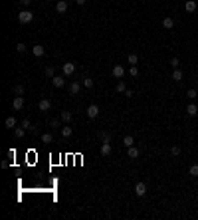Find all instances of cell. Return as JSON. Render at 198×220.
<instances>
[{
    "mask_svg": "<svg viewBox=\"0 0 198 220\" xmlns=\"http://www.w3.org/2000/svg\"><path fill=\"white\" fill-rule=\"evenodd\" d=\"M32 20H34V14L30 12V10H22V12L18 14V22H20V24H30Z\"/></svg>",
    "mask_w": 198,
    "mask_h": 220,
    "instance_id": "obj_1",
    "label": "cell"
},
{
    "mask_svg": "<svg viewBox=\"0 0 198 220\" xmlns=\"http://www.w3.org/2000/svg\"><path fill=\"white\" fill-rule=\"evenodd\" d=\"M111 73H113V77H117V80H123V75H125V67L117 64V66H113Z\"/></svg>",
    "mask_w": 198,
    "mask_h": 220,
    "instance_id": "obj_2",
    "label": "cell"
},
{
    "mask_svg": "<svg viewBox=\"0 0 198 220\" xmlns=\"http://www.w3.org/2000/svg\"><path fill=\"white\" fill-rule=\"evenodd\" d=\"M61 72H64V75H72V73L75 72V64H73V62H66V64L61 66Z\"/></svg>",
    "mask_w": 198,
    "mask_h": 220,
    "instance_id": "obj_3",
    "label": "cell"
},
{
    "mask_svg": "<svg viewBox=\"0 0 198 220\" xmlns=\"http://www.w3.org/2000/svg\"><path fill=\"white\" fill-rule=\"evenodd\" d=\"M135 194H137L139 198L147 194V185H145V182H137V185H135Z\"/></svg>",
    "mask_w": 198,
    "mask_h": 220,
    "instance_id": "obj_4",
    "label": "cell"
},
{
    "mask_svg": "<svg viewBox=\"0 0 198 220\" xmlns=\"http://www.w3.org/2000/svg\"><path fill=\"white\" fill-rule=\"evenodd\" d=\"M56 12L58 14H66L67 12V2L66 0H58V2H56Z\"/></svg>",
    "mask_w": 198,
    "mask_h": 220,
    "instance_id": "obj_5",
    "label": "cell"
},
{
    "mask_svg": "<svg viewBox=\"0 0 198 220\" xmlns=\"http://www.w3.org/2000/svg\"><path fill=\"white\" fill-rule=\"evenodd\" d=\"M97 115H99V107L95 105V103H91V105L87 107V117H89V119H95Z\"/></svg>",
    "mask_w": 198,
    "mask_h": 220,
    "instance_id": "obj_6",
    "label": "cell"
},
{
    "mask_svg": "<svg viewBox=\"0 0 198 220\" xmlns=\"http://www.w3.org/2000/svg\"><path fill=\"white\" fill-rule=\"evenodd\" d=\"M12 107L16 109V111H20V109L24 107V97H22V95H16V97L12 99Z\"/></svg>",
    "mask_w": 198,
    "mask_h": 220,
    "instance_id": "obj_7",
    "label": "cell"
},
{
    "mask_svg": "<svg viewBox=\"0 0 198 220\" xmlns=\"http://www.w3.org/2000/svg\"><path fill=\"white\" fill-rule=\"evenodd\" d=\"M38 107H40V111H44V113H46V111H50V107H52V101L44 97V99H40Z\"/></svg>",
    "mask_w": 198,
    "mask_h": 220,
    "instance_id": "obj_8",
    "label": "cell"
},
{
    "mask_svg": "<svg viewBox=\"0 0 198 220\" xmlns=\"http://www.w3.org/2000/svg\"><path fill=\"white\" fill-rule=\"evenodd\" d=\"M52 83H53V87H64V85H66V80H64L61 75H53Z\"/></svg>",
    "mask_w": 198,
    "mask_h": 220,
    "instance_id": "obj_9",
    "label": "cell"
},
{
    "mask_svg": "<svg viewBox=\"0 0 198 220\" xmlns=\"http://www.w3.org/2000/svg\"><path fill=\"white\" fill-rule=\"evenodd\" d=\"M32 54L36 56V58H42V56L46 54V50H44V46H40V44H36V46L32 48Z\"/></svg>",
    "mask_w": 198,
    "mask_h": 220,
    "instance_id": "obj_10",
    "label": "cell"
},
{
    "mask_svg": "<svg viewBox=\"0 0 198 220\" xmlns=\"http://www.w3.org/2000/svg\"><path fill=\"white\" fill-rule=\"evenodd\" d=\"M101 155H103V157L111 155V143H107V141H103V143H101Z\"/></svg>",
    "mask_w": 198,
    "mask_h": 220,
    "instance_id": "obj_11",
    "label": "cell"
},
{
    "mask_svg": "<svg viewBox=\"0 0 198 220\" xmlns=\"http://www.w3.org/2000/svg\"><path fill=\"white\" fill-rule=\"evenodd\" d=\"M59 117H61V121H64V123H72V119H73L72 111H61V113H59Z\"/></svg>",
    "mask_w": 198,
    "mask_h": 220,
    "instance_id": "obj_12",
    "label": "cell"
},
{
    "mask_svg": "<svg viewBox=\"0 0 198 220\" xmlns=\"http://www.w3.org/2000/svg\"><path fill=\"white\" fill-rule=\"evenodd\" d=\"M72 135H73V129L66 123V125L61 127V137H66V139H67V137H72Z\"/></svg>",
    "mask_w": 198,
    "mask_h": 220,
    "instance_id": "obj_13",
    "label": "cell"
},
{
    "mask_svg": "<svg viewBox=\"0 0 198 220\" xmlns=\"http://www.w3.org/2000/svg\"><path fill=\"white\" fill-rule=\"evenodd\" d=\"M79 89H81V83H79V81H73L72 85H69V93H72V95H77Z\"/></svg>",
    "mask_w": 198,
    "mask_h": 220,
    "instance_id": "obj_14",
    "label": "cell"
},
{
    "mask_svg": "<svg viewBox=\"0 0 198 220\" xmlns=\"http://www.w3.org/2000/svg\"><path fill=\"white\" fill-rule=\"evenodd\" d=\"M4 127H6V129H16V117H6Z\"/></svg>",
    "mask_w": 198,
    "mask_h": 220,
    "instance_id": "obj_15",
    "label": "cell"
},
{
    "mask_svg": "<svg viewBox=\"0 0 198 220\" xmlns=\"http://www.w3.org/2000/svg\"><path fill=\"white\" fill-rule=\"evenodd\" d=\"M184 8H186V12H194V10H196V2H194V0H186V4H184Z\"/></svg>",
    "mask_w": 198,
    "mask_h": 220,
    "instance_id": "obj_16",
    "label": "cell"
},
{
    "mask_svg": "<svg viewBox=\"0 0 198 220\" xmlns=\"http://www.w3.org/2000/svg\"><path fill=\"white\" fill-rule=\"evenodd\" d=\"M123 145H125L127 149L135 145V139H133V135H127V137H123Z\"/></svg>",
    "mask_w": 198,
    "mask_h": 220,
    "instance_id": "obj_17",
    "label": "cell"
},
{
    "mask_svg": "<svg viewBox=\"0 0 198 220\" xmlns=\"http://www.w3.org/2000/svg\"><path fill=\"white\" fill-rule=\"evenodd\" d=\"M127 62H129L131 66H137V64H139V56H137V54H129V56H127Z\"/></svg>",
    "mask_w": 198,
    "mask_h": 220,
    "instance_id": "obj_18",
    "label": "cell"
},
{
    "mask_svg": "<svg viewBox=\"0 0 198 220\" xmlns=\"http://www.w3.org/2000/svg\"><path fill=\"white\" fill-rule=\"evenodd\" d=\"M186 113L190 115V117H194V115H196V113H198V107H196V105H194V103H190V105L186 107Z\"/></svg>",
    "mask_w": 198,
    "mask_h": 220,
    "instance_id": "obj_19",
    "label": "cell"
},
{
    "mask_svg": "<svg viewBox=\"0 0 198 220\" xmlns=\"http://www.w3.org/2000/svg\"><path fill=\"white\" fill-rule=\"evenodd\" d=\"M24 133H26V129H24V127H16V129H14V137H16V139H22Z\"/></svg>",
    "mask_w": 198,
    "mask_h": 220,
    "instance_id": "obj_20",
    "label": "cell"
},
{
    "mask_svg": "<svg viewBox=\"0 0 198 220\" xmlns=\"http://www.w3.org/2000/svg\"><path fill=\"white\" fill-rule=\"evenodd\" d=\"M163 26H165V28H166V30H171V28H172V26H174V20H172L171 16H166L165 20H163Z\"/></svg>",
    "mask_w": 198,
    "mask_h": 220,
    "instance_id": "obj_21",
    "label": "cell"
},
{
    "mask_svg": "<svg viewBox=\"0 0 198 220\" xmlns=\"http://www.w3.org/2000/svg\"><path fill=\"white\" fill-rule=\"evenodd\" d=\"M44 75H46V77H53V75H56V67L48 66L46 69H44Z\"/></svg>",
    "mask_w": 198,
    "mask_h": 220,
    "instance_id": "obj_22",
    "label": "cell"
},
{
    "mask_svg": "<svg viewBox=\"0 0 198 220\" xmlns=\"http://www.w3.org/2000/svg\"><path fill=\"white\" fill-rule=\"evenodd\" d=\"M115 89H117L119 93H125V91H127V83H125L123 80H121V81L117 83V87H115Z\"/></svg>",
    "mask_w": 198,
    "mask_h": 220,
    "instance_id": "obj_23",
    "label": "cell"
},
{
    "mask_svg": "<svg viewBox=\"0 0 198 220\" xmlns=\"http://www.w3.org/2000/svg\"><path fill=\"white\" fill-rule=\"evenodd\" d=\"M52 141H53L52 133H42V143H52Z\"/></svg>",
    "mask_w": 198,
    "mask_h": 220,
    "instance_id": "obj_24",
    "label": "cell"
},
{
    "mask_svg": "<svg viewBox=\"0 0 198 220\" xmlns=\"http://www.w3.org/2000/svg\"><path fill=\"white\" fill-rule=\"evenodd\" d=\"M129 157H131V159H137V157H139V149H137V147H129Z\"/></svg>",
    "mask_w": 198,
    "mask_h": 220,
    "instance_id": "obj_25",
    "label": "cell"
},
{
    "mask_svg": "<svg viewBox=\"0 0 198 220\" xmlns=\"http://www.w3.org/2000/svg\"><path fill=\"white\" fill-rule=\"evenodd\" d=\"M172 80L180 81V80H182V72H180V69H174V72H172Z\"/></svg>",
    "mask_w": 198,
    "mask_h": 220,
    "instance_id": "obj_26",
    "label": "cell"
},
{
    "mask_svg": "<svg viewBox=\"0 0 198 220\" xmlns=\"http://www.w3.org/2000/svg\"><path fill=\"white\" fill-rule=\"evenodd\" d=\"M188 174H190V177H198V165H192V167L188 169Z\"/></svg>",
    "mask_w": 198,
    "mask_h": 220,
    "instance_id": "obj_27",
    "label": "cell"
},
{
    "mask_svg": "<svg viewBox=\"0 0 198 220\" xmlns=\"http://www.w3.org/2000/svg\"><path fill=\"white\" fill-rule=\"evenodd\" d=\"M186 97H188V99H196V97H198L196 89H188V91H186Z\"/></svg>",
    "mask_w": 198,
    "mask_h": 220,
    "instance_id": "obj_28",
    "label": "cell"
},
{
    "mask_svg": "<svg viewBox=\"0 0 198 220\" xmlns=\"http://www.w3.org/2000/svg\"><path fill=\"white\" fill-rule=\"evenodd\" d=\"M99 137H101V141H107V143H111V135L105 133V131H101V133H99Z\"/></svg>",
    "mask_w": 198,
    "mask_h": 220,
    "instance_id": "obj_29",
    "label": "cell"
},
{
    "mask_svg": "<svg viewBox=\"0 0 198 220\" xmlns=\"http://www.w3.org/2000/svg\"><path fill=\"white\" fill-rule=\"evenodd\" d=\"M81 83H83V87H93V80H91V77H83Z\"/></svg>",
    "mask_w": 198,
    "mask_h": 220,
    "instance_id": "obj_30",
    "label": "cell"
},
{
    "mask_svg": "<svg viewBox=\"0 0 198 220\" xmlns=\"http://www.w3.org/2000/svg\"><path fill=\"white\" fill-rule=\"evenodd\" d=\"M22 127H24L26 131H30V129H34V127H32V123H30V119H24V121H22Z\"/></svg>",
    "mask_w": 198,
    "mask_h": 220,
    "instance_id": "obj_31",
    "label": "cell"
},
{
    "mask_svg": "<svg viewBox=\"0 0 198 220\" xmlns=\"http://www.w3.org/2000/svg\"><path fill=\"white\" fill-rule=\"evenodd\" d=\"M171 155H174V157H178V155H180V147H178V145L171 147Z\"/></svg>",
    "mask_w": 198,
    "mask_h": 220,
    "instance_id": "obj_32",
    "label": "cell"
},
{
    "mask_svg": "<svg viewBox=\"0 0 198 220\" xmlns=\"http://www.w3.org/2000/svg\"><path fill=\"white\" fill-rule=\"evenodd\" d=\"M16 50H18L20 54H24V52L28 50V48H26V44H22V42H20V44H16Z\"/></svg>",
    "mask_w": 198,
    "mask_h": 220,
    "instance_id": "obj_33",
    "label": "cell"
},
{
    "mask_svg": "<svg viewBox=\"0 0 198 220\" xmlns=\"http://www.w3.org/2000/svg\"><path fill=\"white\" fill-rule=\"evenodd\" d=\"M129 73H131L133 77H137V75H139V67H137V66H131V69H129Z\"/></svg>",
    "mask_w": 198,
    "mask_h": 220,
    "instance_id": "obj_34",
    "label": "cell"
},
{
    "mask_svg": "<svg viewBox=\"0 0 198 220\" xmlns=\"http://www.w3.org/2000/svg\"><path fill=\"white\" fill-rule=\"evenodd\" d=\"M178 66H180V62H178V58H171V67H174V69H176Z\"/></svg>",
    "mask_w": 198,
    "mask_h": 220,
    "instance_id": "obj_35",
    "label": "cell"
},
{
    "mask_svg": "<svg viewBox=\"0 0 198 220\" xmlns=\"http://www.w3.org/2000/svg\"><path fill=\"white\" fill-rule=\"evenodd\" d=\"M14 93L22 95V93H24V85H16V87H14Z\"/></svg>",
    "mask_w": 198,
    "mask_h": 220,
    "instance_id": "obj_36",
    "label": "cell"
},
{
    "mask_svg": "<svg viewBox=\"0 0 198 220\" xmlns=\"http://www.w3.org/2000/svg\"><path fill=\"white\" fill-rule=\"evenodd\" d=\"M20 4H22V6H30V4H32V0H20Z\"/></svg>",
    "mask_w": 198,
    "mask_h": 220,
    "instance_id": "obj_37",
    "label": "cell"
},
{
    "mask_svg": "<svg viewBox=\"0 0 198 220\" xmlns=\"http://www.w3.org/2000/svg\"><path fill=\"white\" fill-rule=\"evenodd\" d=\"M52 127H58V129H59V127H61V125H59V119H52Z\"/></svg>",
    "mask_w": 198,
    "mask_h": 220,
    "instance_id": "obj_38",
    "label": "cell"
},
{
    "mask_svg": "<svg viewBox=\"0 0 198 220\" xmlns=\"http://www.w3.org/2000/svg\"><path fill=\"white\" fill-rule=\"evenodd\" d=\"M8 157H10V159H14V157H16V151H14V149H10V151H8Z\"/></svg>",
    "mask_w": 198,
    "mask_h": 220,
    "instance_id": "obj_39",
    "label": "cell"
},
{
    "mask_svg": "<svg viewBox=\"0 0 198 220\" xmlns=\"http://www.w3.org/2000/svg\"><path fill=\"white\" fill-rule=\"evenodd\" d=\"M87 0H75V4H79V6H81V4H85Z\"/></svg>",
    "mask_w": 198,
    "mask_h": 220,
    "instance_id": "obj_40",
    "label": "cell"
},
{
    "mask_svg": "<svg viewBox=\"0 0 198 220\" xmlns=\"http://www.w3.org/2000/svg\"><path fill=\"white\" fill-rule=\"evenodd\" d=\"M46 2H53V0H46Z\"/></svg>",
    "mask_w": 198,
    "mask_h": 220,
    "instance_id": "obj_41",
    "label": "cell"
}]
</instances>
